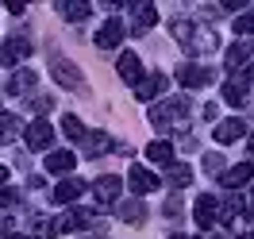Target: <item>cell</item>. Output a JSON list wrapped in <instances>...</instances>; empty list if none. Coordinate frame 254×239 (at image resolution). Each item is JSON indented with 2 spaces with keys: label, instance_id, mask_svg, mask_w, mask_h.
<instances>
[{
  "label": "cell",
  "instance_id": "6da1fadb",
  "mask_svg": "<svg viewBox=\"0 0 254 239\" xmlns=\"http://www.w3.org/2000/svg\"><path fill=\"white\" fill-rule=\"evenodd\" d=\"M185 108H189V100L185 96H174V100H162V104H154L150 108V124L158 131H170V128H185Z\"/></svg>",
  "mask_w": 254,
  "mask_h": 239
},
{
  "label": "cell",
  "instance_id": "7a4b0ae2",
  "mask_svg": "<svg viewBox=\"0 0 254 239\" xmlns=\"http://www.w3.org/2000/svg\"><path fill=\"white\" fill-rule=\"evenodd\" d=\"M192 220H196V228L212 232V228L220 224V201H216L212 193H200V197H196V208H192Z\"/></svg>",
  "mask_w": 254,
  "mask_h": 239
},
{
  "label": "cell",
  "instance_id": "3957f363",
  "mask_svg": "<svg viewBox=\"0 0 254 239\" xmlns=\"http://www.w3.org/2000/svg\"><path fill=\"white\" fill-rule=\"evenodd\" d=\"M120 193H124V181H120L116 174H104V177H96V181H93L96 205H116V201H120Z\"/></svg>",
  "mask_w": 254,
  "mask_h": 239
},
{
  "label": "cell",
  "instance_id": "277c9868",
  "mask_svg": "<svg viewBox=\"0 0 254 239\" xmlns=\"http://www.w3.org/2000/svg\"><path fill=\"white\" fill-rule=\"evenodd\" d=\"M50 70H54V81H58V85H69L73 93H85V78H81V70H77L73 62L54 58V66H50Z\"/></svg>",
  "mask_w": 254,
  "mask_h": 239
},
{
  "label": "cell",
  "instance_id": "5b68a950",
  "mask_svg": "<svg viewBox=\"0 0 254 239\" xmlns=\"http://www.w3.org/2000/svg\"><path fill=\"white\" fill-rule=\"evenodd\" d=\"M124 35H127V23H124V19H108V23H100V31H96V47H100V50H112V47H120V43H124Z\"/></svg>",
  "mask_w": 254,
  "mask_h": 239
},
{
  "label": "cell",
  "instance_id": "8992f818",
  "mask_svg": "<svg viewBox=\"0 0 254 239\" xmlns=\"http://www.w3.org/2000/svg\"><path fill=\"white\" fill-rule=\"evenodd\" d=\"M177 81L185 89H204L208 81H212V70H204V66H196V62H185V66H177Z\"/></svg>",
  "mask_w": 254,
  "mask_h": 239
},
{
  "label": "cell",
  "instance_id": "52a82bcc",
  "mask_svg": "<svg viewBox=\"0 0 254 239\" xmlns=\"http://www.w3.org/2000/svg\"><path fill=\"white\" fill-rule=\"evenodd\" d=\"M23 139H27V147H31V151H47V147L54 143V128H50L47 120H35V124H27Z\"/></svg>",
  "mask_w": 254,
  "mask_h": 239
},
{
  "label": "cell",
  "instance_id": "ba28073f",
  "mask_svg": "<svg viewBox=\"0 0 254 239\" xmlns=\"http://www.w3.org/2000/svg\"><path fill=\"white\" fill-rule=\"evenodd\" d=\"M212 135H216V143H220V147L235 143V139H243V135H247V120H239V116H231V120H220Z\"/></svg>",
  "mask_w": 254,
  "mask_h": 239
},
{
  "label": "cell",
  "instance_id": "9c48e42d",
  "mask_svg": "<svg viewBox=\"0 0 254 239\" xmlns=\"http://www.w3.org/2000/svg\"><path fill=\"white\" fill-rule=\"evenodd\" d=\"M131 12H135V19H131V27H127L131 35H146L150 27H154V23H158V8H154V4H135Z\"/></svg>",
  "mask_w": 254,
  "mask_h": 239
},
{
  "label": "cell",
  "instance_id": "30bf717a",
  "mask_svg": "<svg viewBox=\"0 0 254 239\" xmlns=\"http://www.w3.org/2000/svg\"><path fill=\"white\" fill-rule=\"evenodd\" d=\"M31 54V43L16 35V39H8V43H0V66H16L19 58H27Z\"/></svg>",
  "mask_w": 254,
  "mask_h": 239
},
{
  "label": "cell",
  "instance_id": "8fae6325",
  "mask_svg": "<svg viewBox=\"0 0 254 239\" xmlns=\"http://www.w3.org/2000/svg\"><path fill=\"white\" fill-rule=\"evenodd\" d=\"M127 189L131 193H150V189H158V177L150 174L146 166H131V170H127Z\"/></svg>",
  "mask_w": 254,
  "mask_h": 239
},
{
  "label": "cell",
  "instance_id": "7c38bea8",
  "mask_svg": "<svg viewBox=\"0 0 254 239\" xmlns=\"http://www.w3.org/2000/svg\"><path fill=\"white\" fill-rule=\"evenodd\" d=\"M247 181H254V162H239L231 170H223L220 177V185H227V189H243Z\"/></svg>",
  "mask_w": 254,
  "mask_h": 239
},
{
  "label": "cell",
  "instance_id": "4fadbf2b",
  "mask_svg": "<svg viewBox=\"0 0 254 239\" xmlns=\"http://www.w3.org/2000/svg\"><path fill=\"white\" fill-rule=\"evenodd\" d=\"M166 85H170L166 74H150V78H143L139 85H135V96H139V100H154V96L166 93Z\"/></svg>",
  "mask_w": 254,
  "mask_h": 239
},
{
  "label": "cell",
  "instance_id": "5bb4252c",
  "mask_svg": "<svg viewBox=\"0 0 254 239\" xmlns=\"http://www.w3.org/2000/svg\"><path fill=\"white\" fill-rule=\"evenodd\" d=\"M116 74H120L124 81H131V85H139V81H143V62H139V54H131V50H127V54H120Z\"/></svg>",
  "mask_w": 254,
  "mask_h": 239
},
{
  "label": "cell",
  "instance_id": "9a60e30c",
  "mask_svg": "<svg viewBox=\"0 0 254 239\" xmlns=\"http://www.w3.org/2000/svg\"><path fill=\"white\" fill-rule=\"evenodd\" d=\"M247 62H254V39H239L235 47H227V70H239Z\"/></svg>",
  "mask_w": 254,
  "mask_h": 239
},
{
  "label": "cell",
  "instance_id": "2e32d148",
  "mask_svg": "<svg viewBox=\"0 0 254 239\" xmlns=\"http://www.w3.org/2000/svg\"><path fill=\"white\" fill-rule=\"evenodd\" d=\"M81 193H85V181H81V177H62V181L54 185V201H58V205H69V201H77Z\"/></svg>",
  "mask_w": 254,
  "mask_h": 239
},
{
  "label": "cell",
  "instance_id": "e0dca14e",
  "mask_svg": "<svg viewBox=\"0 0 254 239\" xmlns=\"http://www.w3.org/2000/svg\"><path fill=\"white\" fill-rule=\"evenodd\" d=\"M146 159L154 162V166H162V170H166V166H174V143H166V139H154V143L146 147Z\"/></svg>",
  "mask_w": 254,
  "mask_h": 239
},
{
  "label": "cell",
  "instance_id": "ac0fdd59",
  "mask_svg": "<svg viewBox=\"0 0 254 239\" xmlns=\"http://www.w3.org/2000/svg\"><path fill=\"white\" fill-rule=\"evenodd\" d=\"M192 181V166L189 162H174V166H166V185L170 189H185Z\"/></svg>",
  "mask_w": 254,
  "mask_h": 239
},
{
  "label": "cell",
  "instance_id": "d6986e66",
  "mask_svg": "<svg viewBox=\"0 0 254 239\" xmlns=\"http://www.w3.org/2000/svg\"><path fill=\"white\" fill-rule=\"evenodd\" d=\"M73 166H77V155H73V151H54V155H47V170H50V174H62L65 177Z\"/></svg>",
  "mask_w": 254,
  "mask_h": 239
},
{
  "label": "cell",
  "instance_id": "ffe728a7",
  "mask_svg": "<svg viewBox=\"0 0 254 239\" xmlns=\"http://www.w3.org/2000/svg\"><path fill=\"white\" fill-rule=\"evenodd\" d=\"M89 12H93V8H89L85 0H62V4H58V16L69 19V23H81V19H89Z\"/></svg>",
  "mask_w": 254,
  "mask_h": 239
},
{
  "label": "cell",
  "instance_id": "44dd1931",
  "mask_svg": "<svg viewBox=\"0 0 254 239\" xmlns=\"http://www.w3.org/2000/svg\"><path fill=\"white\" fill-rule=\"evenodd\" d=\"M35 81H39V74H35V70H16V74H12V81H8V93H12V96H23L27 89H35Z\"/></svg>",
  "mask_w": 254,
  "mask_h": 239
},
{
  "label": "cell",
  "instance_id": "7402d4cb",
  "mask_svg": "<svg viewBox=\"0 0 254 239\" xmlns=\"http://www.w3.org/2000/svg\"><path fill=\"white\" fill-rule=\"evenodd\" d=\"M120 220H124V224H135V228H139V224L146 220V208L139 205V201H124V205H120Z\"/></svg>",
  "mask_w": 254,
  "mask_h": 239
},
{
  "label": "cell",
  "instance_id": "603a6c76",
  "mask_svg": "<svg viewBox=\"0 0 254 239\" xmlns=\"http://www.w3.org/2000/svg\"><path fill=\"white\" fill-rule=\"evenodd\" d=\"M223 100H227L231 108H243V104H247V85H239V81H227V85H223Z\"/></svg>",
  "mask_w": 254,
  "mask_h": 239
},
{
  "label": "cell",
  "instance_id": "cb8c5ba5",
  "mask_svg": "<svg viewBox=\"0 0 254 239\" xmlns=\"http://www.w3.org/2000/svg\"><path fill=\"white\" fill-rule=\"evenodd\" d=\"M85 143H89V159H96V155H104L112 147V139L104 135V131H96V135H85Z\"/></svg>",
  "mask_w": 254,
  "mask_h": 239
},
{
  "label": "cell",
  "instance_id": "d4e9b609",
  "mask_svg": "<svg viewBox=\"0 0 254 239\" xmlns=\"http://www.w3.org/2000/svg\"><path fill=\"white\" fill-rule=\"evenodd\" d=\"M62 131L69 135V139H85V135H89V131H85V124H81L77 116H65V120H62Z\"/></svg>",
  "mask_w": 254,
  "mask_h": 239
},
{
  "label": "cell",
  "instance_id": "484cf974",
  "mask_svg": "<svg viewBox=\"0 0 254 239\" xmlns=\"http://www.w3.org/2000/svg\"><path fill=\"white\" fill-rule=\"evenodd\" d=\"M235 31L243 35V39H254V8H251V12H243V16L235 19Z\"/></svg>",
  "mask_w": 254,
  "mask_h": 239
},
{
  "label": "cell",
  "instance_id": "4316f807",
  "mask_svg": "<svg viewBox=\"0 0 254 239\" xmlns=\"http://www.w3.org/2000/svg\"><path fill=\"white\" fill-rule=\"evenodd\" d=\"M12 205H16V189H8V185H4V189H0V212H8Z\"/></svg>",
  "mask_w": 254,
  "mask_h": 239
},
{
  "label": "cell",
  "instance_id": "83f0119b",
  "mask_svg": "<svg viewBox=\"0 0 254 239\" xmlns=\"http://www.w3.org/2000/svg\"><path fill=\"white\" fill-rule=\"evenodd\" d=\"M166 216H170V220H177V216H181V197H170V201H166Z\"/></svg>",
  "mask_w": 254,
  "mask_h": 239
},
{
  "label": "cell",
  "instance_id": "f1b7e54d",
  "mask_svg": "<svg viewBox=\"0 0 254 239\" xmlns=\"http://www.w3.org/2000/svg\"><path fill=\"white\" fill-rule=\"evenodd\" d=\"M204 170H208V174H220V170H223V155H208Z\"/></svg>",
  "mask_w": 254,
  "mask_h": 239
},
{
  "label": "cell",
  "instance_id": "f546056e",
  "mask_svg": "<svg viewBox=\"0 0 254 239\" xmlns=\"http://www.w3.org/2000/svg\"><path fill=\"white\" fill-rule=\"evenodd\" d=\"M0 185H8V166H0Z\"/></svg>",
  "mask_w": 254,
  "mask_h": 239
},
{
  "label": "cell",
  "instance_id": "4dcf8cb0",
  "mask_svg": "<svg viewBox=\"0 0 254 239\" xmlns=\"http://www.w3.org/2000/svg\"><path fill=\"white\" fill-rule=\"evenodd\" d=\"M4 232H8V216H0V236H4Z\"/></svg>",
  "mask_w": 254,
  "mask_h": 239
},
{
  "label": "cell",
  "instance_id": "1f68e13d",
  "mask_svg": "<svg viewBox=\"0 0 254 239\" xmlns=\"http://www.w3.org/2000/svg\"><path fill=\"white\" fill-rule=\"evenodd\" d=\"M243 239H254V228H247V232H243Z\"/></svg>",
  "mask_w": 254,
  "mask_h": 239
},
{
  "label": "cell",
  "instance_id": "d6a6232c",
  "mask_svg": "<svg viewBox=\"0 0 254 239\" xmlns=\"http://www.w3.org/2000/svg\"><path fill=\"white\" fill-rule=\"evenodd\" d=\"M247 81H254V66H251V70H247Z\"/></svg>",
  "mask_w": 254,
  "mask_h": 239
},
{
  "label": "cell",
  "instance_id": "836d02e7",
  "mask_svg": "<svg viewBox=\"0 0 254 239\" xmlns=\"http://www.w3.org/2000/svg\"><path fill=\"white\" fill-rule=\"evenodd\" d=\"M8 239H31V236H8Z\"/></svg>",
  "mask_w": 254,
  "mask_h": 239
},
{
  "label": "cell",
  "instance_id": "e575fe53",
  "mask_svg": "<svg viewBox=\"0 0 254 239\" xmlns=\"http://www.w3.org/2000/svg\"><path fill=\"white\" fill-rule=\"evenodd\" d=\"M251 151H254V135H251Z\"/></svg>",
  "mask_w": 254,
  "mask_h": 239
}]
</instances>
